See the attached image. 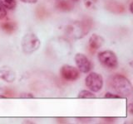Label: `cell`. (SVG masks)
I'll return each instance as SVG.
<instances>
[{
	"instance_id": "cell-1",
	"label": "cell",
	"mask_w": 133,
	"mask_h": 124,
	"mask_svg": "<svg viewBox=\"0 0 133 124\" xmlns=\"http://www.w3.org/2000/svg\"><path fill=\"white\" fill-rule=\"evenodd\" d=\"M92 21L85 18L81 21H71L60 27L62 36L68 40H79L87 36L91 31Z\"/></svg>"
},
{
	"instance_id": "cell-2",
	"label": "cell",
	"mask_w": 133,
	"mask_h": 124,
	"mask_svg": "<svg viewBox=\"0 0 133 124\" xmlns=\"http://www.w3.org/2000/svg\"><path fill=\"white\" fill-rule=\"evenodd\" d=\"M110 87L122 98H127L132 94V84L126 76L116 74L109 79Z\"/></svg>"
},
{
	"instance_id": "cell-3",
	"label": "cell",
	"mask_w": 133,
	"mask_h": 124,
	"mask_svg": "<svg viewBox=\"0 0 133 124\" xmlns=\"http://www.w3.org/2000/svg\"><path fill=\"white\" fill-rule=\"evenodd\" d=\"M72 50L71 45L68 39L65 37H57L52 40L48 44V51L49 55H52L53 57L61 58L69 56Z\"/></svg>"
},
{
	"instance_id": "cell-4",
	"label": "cell",
	"mask_w": 133,
	"mask_h": 124,
	"mask_svg": "<svg viewBox=\"0 0 133 124\" xmlns=\"http://www.w3.org/2000/svg\"><path fill=\"white\" fill-rule=\"evenodd\" d=\"M41 47V41L32 32L26 33L21 41V47L25 55H31L36 52Z\"/></svg>"
},
{
	"instance_id": "cell-5",
	"label": "cell",
	"mask_w": 133,
	"mask_h": 124,
	"mask_svg": "<svg viewBox=\"0 0 133 124\" xmlns=\"http://www.w3.org/2000/svg\"><path fill=\"white\" fill-rule=\"evenodd\" d=\"M97 59L100 63L106 68L114 69L118 66L117 56L113 51L109 50L100 51L97 55Z\"/></svg>"
},
{
	"instance_id": "cell-6",
	"label": "cell",
	"mask_w": 133,
	"mask_h": 124,
	"mask_svg": "<svg viewBox=\"0 0 133 124\" xmlns=\"http://www.w3.org/2000/svg\"><path fill=\"white\" fill-rule=\"evenodd\" d=\"M103 78L97 72H91L85 79V84L93 93H97L103 88Z\"/></svg>"
},
{
	"instance_id": "cell-7",
	"label": "cell",
	"mask_w": 133,
	"mask_h": 124,
	"mask_svg": "<svg viewBox=\"0 0 133 124\" xmlns=\"http://www.w3.org/2000/svg\"><path fill=\"white\" fill-rule=\"evenodd\" d=\"M75 63H76L77 68L82 73H89L92 68V63L91 60L82 53H77L74 57Z\"/></svg>"
},
{
	"instance_id": "cell-8",
	"label": "cell",
	"mask_w": 133,
	"mask_h": 124,
	"mask_svg": "<svg viewBox=\"0 0 133 124\" xmlns=\"http://www.w3.org/2000/svg\"><path fill=\"white\" fill-rule=\"evenodd\" d=\"M61 76L68 81H76L80 77V71L77 68L70 65H64L60 69Z\"/></svg>"
},
{
	"instance_id": "cell-9",
	"label": "cell",
	"mask_w": 133,
	"mask_h": 124,
	"mask_svg": "<svg viewBox=\"0 0 133 124\" xmlns=\"http://www.w3.org/2000/svg\"><path fill=\"white\" fill-rule=\"evenodd\" d=\"M16 72L9 66L3 65L0 68V80L7 83H12L16 80Z\"/></svg>"
},
{
	"instance_id": "cell-10",
	"label": "cell",
	"mask_w": 133,
	"mask_h": 124,
	"mask_svg": "<svg viewBox=\"0 0 133 124\" xmlns=\"http://www.w3.org/2000/svg\"><path fill=\"white\" fill-rule=\"evenodd\" d=\"M104 42H105V40H104L102 36L94 33V34L90 36L88 40V47L90 51L92 52L97 51V50H99L102 47Z\"/></svg>"
},
{
	"instance_id": "cell-11",
	"label": "cell",
	"mask_w": 133,
	"mask_h": 124,
	"mask_svg": "<svg viewBox=\"0 0 133 124\" xmlns=\"http://www.w3.org/2000/svg\"><path fill=\"white\" fill-rule=\"evenodd\" d=\"M106 9L114 14H122L126 11V8L123 4L117 1H115V0L109 1L106 4Z\"/></svg>"
},
{
	"instance_id": "cell-12",
	"label": "cell",
	"mask_w": 133,
	"mask_h": 124,
	"mask_svg": "<svg viewBox=\"0 0 133 124\" xmlns=\"http://www.w3.org/2000/svg\"><path fill=\"white\" fill-rule=\"evenodd\" d=\"M55 7L61 12H70L74 9V3L71 0H57Z\"/></svg>"
},
{
	"instance_id": "cell-13",
	"label": "cell",
	"mask_w": 133,
	"mask_h": 124,
	"mask_svg": "<svg viewBox=\"0 0 133 124\" xmlns=\"http://www.w3.org/2000/svg\"><path fill=\"white\" fill-rule=\"evenodd\" d=\"M0 27H1L2 30L7 34H12L16 32L17 28H18V25L14 21L7 20L0 24Z\"/></svg>"
},
{
	"instance_id": "cell-14",
	"label": "cell",
	"mask_w": 133,
	"mask_h": 124,
	"mask_svg": "<svg viewBox=\"0 0 133 124\" xmlns=\"http://www.w3.org/2000/svg\"><path fill=\"white\" fill-rule=\"evenodd\" d=\"M0 3L7 10H14L17 6L16 0H0Z\"/></svg>"
},
{
	"instance_id": "cell-15",
	"label": "cell",
	"mask_w": 133,
	"mask_h": 124,
	"mask_svg": "<svg viewBox=\"0 0 133 124\" xmlns=\"http://www.w3.org/2000/svg\"><path fill=\"white\" fill-rule=\"evenodd\" d=\"M77 97L79 98H95L96 97V94H94L93 92H91V90H82L79 92Z\"/></svg>"
},
{
	"instance_id": "cell-16",
	"label": "cell",
	"mask_w": 133,
	"mask_h": 124,
	"mask_svg": "<svg viewBox=\"0 0 133 124\" xmlns=\"http://www.w3.org/2000/svg\"><path fill=\"white\" fill-rule=\"evenodd\" d=\"M98 0H83L84 6L87 9H96Z\"/></svg>"
},
{
	"instance_id": "cell-17",
	"label": "cell",
	"mask_w": 133,
	"mask_h": 124,
	"mask_svg": "<svg viewBox=\"0 0 133 124\" xmlns=\"http://www.w3.org/2000/svg\"><path fill=\"white\" fill-rule=\"evenodd\" d=\"M77 122L79 123H83V124H88L93 122V118H89V117H80L76 118Z\"/></svg>"
},
{
	"instance_id": "cell-18",
	"label": "cell",
	"mask_w": 133,
	"mask_h": 124,
	"mask_svg": "<svg viewBox=\"0 0 133 124\" xmlns=\"http://www.w3.org/2000/svg\"><path fill=\"white\" fill-rule=\"evenodd\" d=\"M104 97L106 98H110V99H118V98H122V97L120 95L116 94H113V93H110V92H107L105 94Z\"/></svg>"
},
{
	"instance_id": "cell-19",
	"label": "cell",
	"mask_w": 133,
	"mask_h": 124,
	"mask_svg": "<svg viewBox=\"0 0 133 124\" xmlns=\"http://www.w3.org/2000/svg\"><path fill=\"white\" fill-rule=\"evenodd\" d=\"M7 13H8V10L0 3V20H3V18H5Z\"/></svg>"
},
{
	"instance_id": "cell-20",
	"label": "cell",
	"mask_w": 133,
	"mask_h": 124,
	"mask_svg": "<svg viewBox=\"0 0 133 124\" xmlns=\"http://www.w3.org/2000/svg\"><path fill=\"white\" fill-rule=\"evenodd\" d=\"M19 97L21 98H34V95L31 93H22L20 94Z\"/></svg>"
},
{
	"instance_id": "cell-21",
	"label": "cell",
	"mask_w": 133,
	"mask_h": 124,
	"mask_svg": "<svg viewBox=\"0 0 133 124\" xmlns=\"http://www.w3.org/2000/svg\"><path fill=\"white\" fill-rule=\"evenodd\" d=\"M102 120L106 123H114L116 121V118L113 117H105V118H102Z\"/></svg>"
},
{
	"instance_id": "cell-22",
	"label": "cell",
	"mask_w": 133,
	"mask_h": 124,
	"mask_svg": "<svg viewBox=\"0 0 133 124\" xmlns=\"http://www.w3.org/2000/svg\"><path fill=\"white\" fill-rule=\"evenodd\" d=\"M57 122L58 123H68V120L66 118H57Z\"/></svg>"
},
{
	"instance_id": "cell-23",
	"label": "cell",
	"mask_w": 133,
	"mask_h": 124,
	"mask_svg": "<svg viewBox=\"0 0 133 124\" xmlns=\"http://www.w3.org/2000/svg\"><path fill=\"white\" fill-rule=\"evenodd\" d=\"M21 2H23L24 3H29V4H33L36 3L37 2V0H20Z\"/></svg>"
},
{
	"instance_id": "cell-24",
	"label": "cell",
	"mask_w": 133,
	"mask_h": 124,
	"mask_svg": "<svg viewBox=\"0 0 133 124\" xmlns=\"http://www.w3.org/2000/svg\"><path fill=\"white\" fill-rule=\"evenodd\" d=\"M132 6H133V2H131V3H130V4H129V8H128V10H129V12H130V13H131V14H132V13H133Z\"/></svg>"
},
{
	"instance_id": "cell-25",
	"label": "cell",
	"mask_w": 133,
	"mask_h": 124,
	"mask_svg": "<svg viewBox=\"0 0 133 124\" xmlns=\"http://www.w3.org/2000/svg\"><path fill=\"white\" fill-rule=\"evenodd\" d=\"M128 111L130 112V113H132L133 112H132V104L131 103V104H129L128 106Z\"/></svg>"
},
{
	"instance_id": "cell-26",
	"label": "cell",
	"mask_w": 133,
	"mask_h": 124,
	"mask_svg": "<svg viewBox=\"0 0 133 124\" xmlns=\"http://www.w3.org/2000/svg\"><path fill=\"white\" fill-rule=\"evenodd\" d=\"M24 123H31V124H33V123H35L34 122H29L28 121V120H26V121H25V122H23Z\"/></svg>"
},
{
	"instance_id": "cell-27",
	"label": "cell",
	"mask_w": 133,
	"mask_h": 124,
	"mask_svg": "<svg viewBox=\"0 0 133 124\" xmlns=\"http://www.w3.org/2000/svg\"><path fill=\"white\" fill-rule=\"evenodd\" d=\"M71 1H72L73 3H78L79 1H80V0H71Z\"/></svg>"
}]
</instances>
